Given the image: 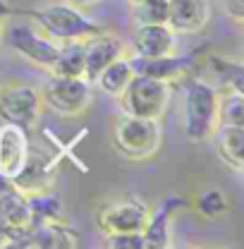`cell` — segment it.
<instances>
[{
    "mask_svg": "<svg viewBox=\"0 0 244 249\" xmlns=\"http://www.w3.org/2000/svg\"><path fill=\"white\" fill-rule=\"evenodd\" d=\"M184 79V137L201 144L213 139L218 129V89L199 74Z\"/></svg>",
    "mask_w": 244,
    "mask_h": 249,
    "instance_id": "6da1fadb",
    "label": "cell"
},
{
    "mask_svg": "<svg viewBox=\"0 0 244 249\" xmlns=\"http://www.w3.org/2000/svg\"><path fill=\"white\" fill-rule=\"evenodd\" d=\"M27 15L38 24V29L48 34L51 38H55L58 43L74 41V38H89L93 34L103 31L101 24H96L82 7H74L65 0L41 5L36 10H29Z\"/></svg>",
    "mask_w": 244,
    "mask_h": 249,
    "instance_id": "7a4b0ae2",
    "label": "cell"
},
{
    "mask_svg": "<svg viewBox=\"0 0 244 249\" xmlns=\"http://www.w3.org/2000/svg\"><path fill=\"white\" fill-rule=\"evenodd\" d=\"M163 144L160 120L137 118L122 113L113 124V146L115 151L129 160H146L158 154Z\"/></svg>",
    "mask_w": 244,
    "mask_h": 249,
    "instance_id": "3957f363",
    "label": "cell"
},
{
    "mask_svg": "<svg viewBox=\"0 0 244 249\" xmlns=\"http://www.w3.org/2000/svg\"><path fill=\"white\" fill-rule=\"evenodd\" d=\"M170 96H173V84L146 74H134L118 98L122 113L160 120L170 106Z\"/></svg>",
    "mask_w": 244,
    "mask_h": 249,
    "instance_id": "277c9868",
    "label": "cell"
},
{
    "mask_svg": "<svg viewBox=\"0 0 244 249\" xmlns=\"http://www.w3.org/2000/svg\"><path fill=\"white\" fill-rule=\"evenodd\" d=\"M41 91L43 106L60 118H79L93 101V84L84 77H58L53 74Z\"/></svg>",
    "mask_w": 244,
    "mask_h": 249,
    "instance_id": "5b68a950",
    "label": "cell"
},
{
    "mask_svg": "<svg viewBox=\"0 0 244 249\" xmlns=\"http://www.w3.org/2000/svg\"><path fill=\"white\" fill-rule=\"evenodd\" d=\"M151 204L139 194H124L103 201L96 211V225L103 235L113 232H139L149 218Z\"/></svg>",
    "mask_w": 244,
    "mask_h": 249,
    "instance_id": "8992f818",
    "label": "cell"
},
{
    "mask_svg": "<svg viewBox=\"0 0 244 249\" xmlns=\"http://www.w3.org/2000/svg\"><path fill=\"white\" fill-rule=\"evenodd\" d=\"M2 31H5L2 41L10 51H15L17 55H22L24 60H29L36 67L51 70V65L60 51V43L55 38H51L48 34H43L31 24H12Z\"/></svg>",
    "mask_w": 244,
    "mask_h": 249,
    "instance_id": "52a82bcc",
    "label": "cell"
},
{
    "mask_svg": "<svg viewBox=\"0 0 244 249\" xmlns=\"http://www.w3.org/2000/svg\"><path fill=\"white\" fill-rule=\"evenodd\" d=\"M41 91L29 84H0V120L29 132L41 115Z\"/></svg>",
    "mask_w": 244,
    "mask_h": 249,
    "instance_id": "ba28073f",
    "label": "cell"
},
{
    "mask_svg": "<svg viewBox=\"0 0 244 249\" xmlns=\"http://www.w3.org/2000/svg\"><path fill=\"white\" fill-rule=\"evenodd\" d=\"M129 65L134 70V74H146L153 79H163L168 84H175L184 77L192 74V70L196 67V55H158V58H144V55H132L129 53Z\"/></svg>",
    "mask_w": 244,
    "mask_h": 249,
    "instance_id": "9c48e42d",
    "label": "cell"
},
{
    "mask_svg": "<svg viewBox=\"0 0 244 249\" xmlns=\"http://www.w3.org/2000/svg\"><path fill=\"white\" fill-rule=\"evenodd\" d=\"M184 199L180 196H165L158 206L149 211V218L141 228V235L146 240V249H168L173 247V213L182 209Z\"/></svg>",
    "mask_w": 244,
    "mask_h": 249,
    "instance_id": "30bf717a",
    "label": "cell"
},
{
    "mask_svg": "<svg viewBox=\"0 0 244 249\" xmlns=\"http://www.w3.org/2000/svg\"><path fill=\"white\" fill-rule=\"evenodd\" d=\"M122 55H127V48L113 34L98 31L89 38H84V79H89L93 84L98 72Z\"/></svg>",
    "mask_w": 244,
    "mask_h": 249,
    "instance_id": "8fae6325",
    "label": "cell"
},
{
    "mask_svg": "<svg viewBox=\"0 0 244 249\" xmlns=\"http://www.w3.org/2000/svg\"><path fill=\"white\" fill-rule=\"evenodd\" d=\"M211 22V0H168V27L175 34H199Z\"/></svg>",
    "mask_w": 244,
    "mask_h": 249,
    "instance_id": "7c38bea8",
    "label": "cell"
},
{
    "mask_svg": "<svg viewBox=\"0 0 244 249\" xmlns=\"http://www.w3.org/2000/svg\"><path fill=\"white\" fill-rule=\"evenodd\" d=\"M177 48V34L168 24H139L132 31V55L158 58L170 55Z\"/></svg>",
    "mask_w": 244,
    "mask_h": 249,
    "instance_id": "4fadbf2b",
    "label": "cell"
},
{
    "mask_svg": "<svg viewBox=\"0 0 244 249\" xmlns=\"http://www.w3.org/2000/svg\"><path fill=\"white\" fill-rule=\"evenodd\" d=\"M29 132L17 124H0V173L10 180L22 170L27 156H29Z\"/></svg>",
    "mask_w": 244,
    "mask_h": 249,
    "instance_id": "5bb4252c",
    "label": "cell"
},
{
    "mask_svg": "<svg viewBox=\"0 0 244 249\" xmlns=\"http://www.w3.org/2000/svg\"><path fill=\"white\" fill-rule=\"evenodd\" d=\"M51 173H53V158H48L46 154L29 146V156H27L22 170L12 178V185L24 194H31V192L51 187Z\"/></svg>",
    "mask_w": 244,
    "mask_h": 249,
    "instance_id": "9a60e30c",
    "label": "cell"
},
{
    "mask_svg": "<svg viewBox=\"0 0 244 249\" xmlns=\"http://www.w3.org/2000/svg\"><path fill=\"white\" fill-rule=\"evenodd\" d=\"M213 137L220 160L235 173H240L244 163V124H218Z\"/></svg>",
    "mask_w": 244,
    "mask_h": 249,
    "instance_id": "2e32d148",
    "label": "cell"
},
{
    "mask_svg": "<svg viewBox=\"0 0 244 249\" xmlns=\"http://www.w3.org/2000/svg\"><path fill=\"white\" fill-rule=\"evenodd\" d=\"M132 77H134V70L129 65V53H127L118 60H113L110 65H105L98 72V77L93 79V87L101 89L103 93H108V96H113V98H118L124 91V87L129 84Z\"/></svg>",
    "mask_w": 244,
    "mask_h": 249,
    "instance_id": "e0dca14e",
    "label": "cell"
},
{
    "mask_svg": "<svg viewBox=\"0 0 244 249\" xmlns=\"http://www.w3.org/2000/svg\"><path fill=\"white\" fill-rule=\"evenodd\" d=\"M27 201H29V211H31V225L65 218V201H62L60 194L53 192L51 187L27 194Z\"/></svg>",
    "mask_w": 244,
    "mask_h": 249,
    "instance_id": "ac0fdd59",
    "label": "cell"
},
{
    "mask_svg": "<svg viewBox=\"0 0 244 249\" xmlns=\"http://www.w3.org/2000/svg\"><path fill=\"white\" fill-rule=\"evenodd\" d=\"M51 72L58 77H84V38L65 41L51 65Z\"/></svg>",
    "mask_w": 244,
    "mask_h": 249,
    "instance_id": "d6986e66",
    "label": "cell"
},
{
    "mask_svg": "<svg viewBox=\"0 0 244 249\" xmlns=\"http://www.w3.org/2000/svg\"><path fill=\"white\" fill-rule=\"evenodd\" d=\"M0 213L7 218L15 228L31 225V211H29L27 194L19 192L15 185L0 189Z\"/></svg>",
    "mask_w": 244,
    "mask_h": 249,
    "instance_id": "ffe728a7",
    "label": "cell"
},
{
    "mask_svg": "<svg viewBox=\"0 0 244 249\" xmlns=\"http://www.w3.org/2000/svg\"><path fill=\"white\" fill-rule=\"evenodd\" d=\"M194 211L209 220H218L230 211V199L223 189H204L194 199Z\"/></svg>",
    "mask_w": 244,
    "mask_h": 249,
    "instance_id": "44dd1931",
    "label": "cell"
},
{
    "mask_svg": "<svg viewBox=\"0 0 244 249\" xmlns=\"http://www.w3.org/2000/svg\"><path fill=\"white\" fill-rule=\"evenodd\" d=\"M218 124H244V91L218 93Z\"/></svg>",
    "mask_w": 244,
    "mask_h": 249,
    "instance_id": "7402d4cb",
    "label": "cell"
},
{
    "mask_svg": "<svg viewBox=\"0 0 244 249\" xmlns=\"http://www.w3.org/2000/svg\"><path fill=\"white\" fill-rule=\"evenodd\" d=\"M132 22L139 24H168V0H144L132 5Z\"/></svg>",
    "mask_w": 244,
    "mask_h": 249,
    "instance_id": "603a6c76",
    "label": "cell"
},
{
    "mask_svg": "<svg viewBox=\"0 0 244 249\" xmlns=\"http://www.w3.org/2000/svg\"><path fill=\"white\" fill-rule=\"evenodd\" d=\"M211 70L218 74L223 89L244 91L242 89V65H240V62H225L213 55V58H211Z\"/></svg>",
    "mask_w": 244,
    "mask_h": 249,
    "instance_id": "cb8c5ba5",
    "label": "cell"
},
{
    "mask_svg": "<svg viewBox=\"0 0 244 249\" xmlns=\"http://www.w3.org/2000/svg\"><path fill=\"white\" fill-rule=\"evenodd\" d=\"M108 249H146V240L139 232H113V235H105V242Z\"/></svg>",
    "mask_w": 244,
    "mask_h": 249,
    "instance_id": "d4e9b609",
    "label": "cell"
},
{
    "mask_svg": "<svg viewBox=\"0 0 244 249\" xmlns=\"http://www.w3.org/2000/svg\"><path fill=\"white\" fill-rule=\"evenodd\" d=\"M225 15L235 22H242L244 17V0H225Z\"/></svg>",
    "mask_w": 244,
    "mask_h": 249,
    "instance_id": "484cf974",
    "label": "cell"
},
{
    "mask_svg": "<svg viewBox=\"0 0 244 249\" xmlns=\"http://www.w3.org/2000/svg\"><path fill=\"white\" fill-rule=\"evenodd\" d=\"M12 232H15V225L0 213V249H7L10 240H12Z\"/></svg>",
    "mask_w": 244,
    "mask_h": 249,
    "instance_id": "4316f807",
    "label": "cell"
},
{
    "mask_svg": "<svg viewBox=\"0 0 244 249\" xmlns=\"http://www.w3.org/2000/svg\"><path fill=\"white\" fill-rule=\"evenodd\" d=\"M65 2H70V5H74V7H82V10H87V7L96 5L98 0H65Z\"/></svg>",
    "mask_w": 244,
    "mask_h": 249,
    "instance_id": "83f0119b",
    "label": "cell"
},
{
    "mask_svg": "<svg viewBox=\"0 0 244 249\" xmlns=\"http://www.w3.org/2000/svg\"><path fill=\"white\" fill-rule=\"evenodd\" d=\"M2 29H5V10H0V38H2Z\"/></svg>",
    "mask_w": 244,
    "mask_h": 249,
    "instance_id": "f1b7e54d",
    "label": "cell"
},
{
    "mask_svg": "<svg viewBox=\"0 0 244 249\" xmlns=\"http://www.w3.org/2000/svg\"><path fill=\"white\" fill-rule=\"evenodd\" d=\"M137 2H144V0H129V5H137Z\"/></svg>",
    "mask_w": 244,
    "mask_h": 249,
    "instance_id": "f546056e",
    "label": "cell"
}]
</instances>
